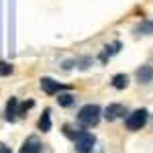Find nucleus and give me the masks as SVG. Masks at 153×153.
I'll use <instances>...</instances> for the list:
<instances>
[{"instance_id": "obj_2", "label": "nucleus", "mask_w": 153, "mask_h": 153, "mask_svg": "<svg viewBox=\"0 0 153 153\" xmlns=\"http://www.w3.org/2000/svg\"><path fill=\"white\" fill-rule=\"evenodd\" d=\"M100 112L102 110H100L98 104H86L78 112V123L82 125L84 129H92V127H96L100 123Z\"/></svg>"}, {"instance_id": "obj_9", "label": "nucleus", "mask_w": 153, "mask_h": 153, "mask_svg": "<svg viewBox=\"0 0 153 153\" xmlns=\"http://www.w3.org/2000/svg\"><path fill=\"white\" fill-rule=\"evenodd\" d=\"M112 86H114L117 90H125V88L129 86V78H127V74H117V76L112 78Z\"/></svg>"}, {"instance_id": "obj_16", "label": "nucleus", "mask_w": 153, "mask_h": 153, "mask_svg": "<svg viewBox=\"0 0 153 153\" xmlns=\"http://www.w3.org/2000/svg\"><path fill=\"white\" fill-rule=\"evenodd\" d=\"M0 153H10V147H6V145H0Z\"/></svg>"}, {"instance_id": "obj_3", "label": "nucleus", "mask_w": 153, "mask_h": 153, "mask_svg": "<svg viewBox=\"0 0 153 153\" xmlns=\"http://www.w3.org/2000/svg\"><path fill=\"white\" fill-rule=\"evenodd\" d=\"M147 110L145 108H137V110H133L127 120H125V125H127V129L129 131H141L145 127V123H147Z\"/></svg>"}, {"instance_id": "obj_11", "label": "nucleus", "mask_w": 153, "mask_h": 153, "mask_svg": "<svg viewBox=\"0 0 153 153\" xmlns=\"http://www.w3.org/2000/svg\"><path fill=\"white\" fill-rule=\"evenodd\" d=\"M118 47H120V43H112V45H106V47H104V51H102V55H100V59H102V61H106V57H108V55L117 53V51H118Z\"/></svg>"}, {"instance_id": "obj_14", "label": "nucleus", "mask_w": 153, "mask_h": 153, "mask_svg": "<svg viewBox=\"0 0 153 153\" xmlns=\"http://www.w3.org/2000/svg\"><path fill=\"white\" fill-rule=\"evenodd\" d=\"M14 68H12L10 63H6V61H0V76H10Z\"/></svg>"}, {"instance_id": "obj_8", "label": "nucleus", "mask_w": 153, "mask_h": 153, "mask_svg": "<svg viewBox=\"0 0 153 153\" xmlns=\"http://www.w3.org/2000/svg\"><path fill=\"white\" fill-rule=\"evenodd\" d=\"M137 80H139L141 84L153 82V68L151 65H141V68L137 70Z\"/></svg>"}, {"instance_id": "obj_5", "label": "nucleus", "mask_w": 153, "mask_h": 153, "mask_svg": "<svg viewBox=\"0 0 153 153\" xmlns=\"http://www.w3.org/2000/svg\"><path fill=\"white\" fill-rule=\"evenodd\" d=\"M127 114V108L123 104H108L106 106V110H104V118L106 120H117V118H120V117H125Z\"/></svg>"}, {"instance_id": "obj_12", "label": "nucleus", "mask_w": 153, "mask_h": 153, "mask_svg": "<svg viewBox=\"0 0 153 153\" xmlns=\"http://www.w3.org/2000/svg\"><path fill=\"white\" fill-rule=\"evenodd\" d=\"M135 33H141V35H151V33H153V23H141L139 27H135Z\"/></svg>"}, {"instance_id": "obj_1", "label": "nucleus", "mask_w": 153, "mask_h": 153, "mask_svg": "<svg viewBox=\"0 0 153 153\" xmlns=\"http://www.w3.org/2000/svg\"><path fill=\"white\" fill-rule=\"evenodd\" d=\"M63 135L70 137L74 141V147H76V153H90L96 145V137L88 131H78L74 133L70 127H63Z\"/></svg>"}, {"instance_id": "obj_6", "label": "nucleus", "mask_w": 153, "mask_h": 153, "mask_svg": "<svg viewBox=\"0 0 153 153\" xmlns=\"http://www.w3.org/2000/svg\"><path fill=\"white\" fill-rule=\"evenodd\" d=\"M41 151H43V143L37 137H29L21 147V153H41Z\"/></svg>"}, {"instance_id": "obj_15", "label": "nucleus", "mask_w": 153, "mask_h": 153, "mask_svg": "<svg viewBox=\"0 0 153 153\" xmlns=\"http://www.w3.org/2000/svg\"><path fill=\"white\" fill-rule=\"evenodd\" d=\"M33 106H35V102H33V100H29V102H25V104L21 106V110H19V117H21V114H25V112H27L29 108H33Z\"/></svg>"}, {"instance_id": "obj_13", "label": "nucleus", "mask_w": 153, "mask_h": 153, "mask_svg": "<svg viewBox=\"0 0 153 153\" xmlns=\"http://www.w3.org/2000/svg\"><path fill=\"white\" fill-rule=\"evenodd\" d=\"M57 102H59V106H63V108H68V106H71L74 102H76V100H74V96H71V94H59Z\"/></svg>"}, {"instance_id": "obj_4", "label": "nucleus", "mask_w": 153, "mask_h": 153, "mask_svg": "<svg viewBox=\"0 0 153 153\" xmlns=\"http://www.w3.org/2000/svg\"><path fill=\"white\" fill-rule=\"evenodd\" d=\"M41 90L45 94L53 96V94H57V92H61V90H68V86H61L59 82L51 80V78H41Z\"/></svg>"}, {"instance_id": "obj_10", "label": "nucleus", "mask_w": 153, "mask_h": 153, "mask_svg": "<svg viewBox=\"0 0 153 153\" xmlns=\"http://www.w3.org/2000/svg\"><path fill=\"white\" fill-rule=\"evenodd\" d=\"M49 114H51V112L45 110V112H43V117L39 118V131H43V133L51 131V117H49Z\"/></svg>"}, {"instance_id": "obj_7", "label": "nucleus", "mask_w": 153, "mask_h": 153, "mask_svg": "<svg viewBox=\"0 0 153 153\" xmlns=\"http://www.w3.org/2000/svg\"><path fill=\"white\" fill-rule=\"evenodd\" d=\"M19 117V100L16 98H10L8 102H6V110H4V118L8 120V123H14Z\"/></svg>"}]
</instances>
